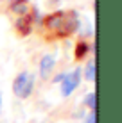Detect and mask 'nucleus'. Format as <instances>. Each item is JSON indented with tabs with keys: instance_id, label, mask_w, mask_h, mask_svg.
<instances>
[{
	"instance_id": "5",
	"label": "nucleus",
	"mask_w": 122,
	"mask_h": 123,
	"mask_svg": "<svg viewBox=\"0 0 122 123\" xmlns=\"http://www.w3.org/2000/svg\"><path fill=\"white\" fill-rule=\"evenodd\" d=\"M54 64H56V59H54V55H43L41 57V61H40V75H41V79H49L50 77V73H52V70H54Z\"/></svg>"
},
{
	"instance_id": "11",
	"label": "nucleus",
	"mask_w": 122,
	"mask_h": 123,
	"mask_svg": "<svg viewBox=\"0 0 122 123\" xmlns=\"http://www.w3.org/2000/svg\"><path fill=\"white\" fill-rule=\"evenodd\" d=\"M0 104H2V98H0Z\"/></svg>"
},
{
	"instance_id": "6",
	"label": "nucleus",
	"mask_w": 122,
	"mask_h": 123,
	"mask_svg": "<svg viewBox=\"0 0 122 123\" xmlns=\"http://www.w3.org/2000/svg\"><path fill=\"white\" fill-rule=\"evenodd\" d=\"M11 11L16 12V14H27L29 7H27V0H13L11 2Z\"/></svg>"
},
{
	"instance_id": "10",
	"label": "nucleus",
	"mask_w": 122,
	"mask_h": 123,
	"mask_svg": "<svg viewBox=\"0 0 122 123\" xmlns=\"http://www.w3.org/2000/svg\"><path fill=\"white\" fill-rule=\"evenodd\" d=\"M86 123H95V112H92L90 116L86 118Z\"/></svg>"
},
{
	"instance_id": "8",
	"label": "nucleus",
	"mask_w": 122,
	"mask_h": 123,
	"mask_svg": "<svg viewBox=\"0 0 122 123\" xmlns=\"http://www.w3.org/2000/svg\"><path fill=\"white\" fill-rule=\"evenodd\" d=\"M85 75H86L88 80H93V79H95V61H90V62L86 64Z\"/></svg>"
},
{
	"instance_id": "7",
	"label": "nucleus",
	"mask_w": 122,
	"mask_h": 123,
	"mask_svg": "<svg viewBox=\"0 0 122 123\" xmlns=\"http://www.w3.org/2000/svg\"><path fill=\"white\" fill-rule=\"evenodd\" d=\"M88 50H90V45L86 43V41H79L77 45H75V59H83L88 54Z\"/></svg>"
},
{
	"instance_id": "4",
	"label": "nucleus",
	"mask_w": 122,
	"mask_h": 123,
	"mask_svg": "<svg viewBox=\"0 0 122 123\" xmlns=\"http://www.w3.org/2000/svg\"><path fill=\"white\" fill-rule=\"evenodd\" d=\"M34 16L36 14H22L18 20H16V23H14V27H16V31H18V34H22V36H27L29 32L32 31V22H34Z\"/></svg>"
},
{
	"instance_id": "1",
	"label": "nucleus",
	"mask_w": 122,
	"mask_h": 123,
	"mask_svg": "<svg viewBox=\"0 0 122 123\" xmlns=\"http://www.w3.org/2000/svg\"><path fill=\"white\" fill-rule=\"evenodd\" d=\"M79 27V18L75 11H56L45 16L43 29L50 37H68Z\"/></svg>"
},
{
	"instance_id": "3",
	"label": "nucleus",
	"mask_w": 122,
	"mask_h": 123,
	"mask_svg": "<svg viewBox=\"0 0 122 123\" xmlns=\"http://www.w3.org/2000/svg\"><path fill=\"white\" fill-rule=\"evenodd\" d=\"M79 82H81V70H79V68H75L74 71L63 75V79H61V95L63 96L72 95L74 89L79 86Z\"/></svg>"
},
{
	"instance_id": "9",
	"label": "nucleus",
	"mask_w": 122,
	"mask_h": 123,
	"mask_svg": "<svg viewBox=\"0 0 122 123\" xmlns=\"http://www.w3.org/2000/svg\"><path fill=\"white\" fill-rule=\"evenodd\" d=\"M85 104L95 112V93H88V95L85 96Z\"/></svg>"
},
{
	"instance_id": "2",
	"label": "nucleus",
	"mask_w": 122,
	"mask_h": 123,
	"mask_svg": "<svg viewBox=\"0 0 122 123\" xmlns=\"http://www.w3.org/2000/svg\"><path fill=\"white\" fill-rule=\"evenodd\" d=\"M32 87H34V77L29 71H22L13 82V93L18 98H27L32 93Z\"/></svg>"
}]
</instances>
